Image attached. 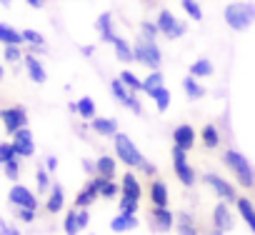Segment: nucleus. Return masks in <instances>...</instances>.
I'll use <instances>...</instances> for the list:
<instances>
[{
	"mask_svg": "<svg viewBox=\"0 0 255 235\" xmlns=\"http://www.w3.org/2000/svg\"><path fill=\"white\" fill-rule=\"evenodd\" d=\"M225 23L228 28L233 30H248L253 23H255V3H245V0H240V3H230L225 8Z\"/></svg>",
	"mask_w": 255,
	"mask_h": 235,
	"instance_id": "f257e3e1",
	"label": "nucleus"
},
{
	"mask_svg": "<svg viewBox=\"0 0 255 235\" xmlns=\"http://www.w3.org/2000/svg\"><path fill=\"white\" fill-rule=\"evenodd\" d=\"M225 165L233 170V175L240 180L243 188H253V185H255V173H253V168H250V163H248V158H245L243 153L228 150V153H225Z\"/></svg>",
	"mask_w": 255,
	"mask_h": 235,
	"instance_id": "f03ea898",
	"label": "nucleus"
},
{
	"mask_svg": "<svg viewBox=\"0 0 255 235\" xmlns=\"http://www.w3.org/2000/svg\"><path fill=\"white\" fill-rule=\"evenodd\" d=\"M120 188H123V190H120V210H130V213H135L138 205H140V193H143L140 180H138L133 173H125Z\"/></svg>",
	"mask_w": 255,
	"mask_h": 235,
	"instance_id": "7ed1b4c3",
	"label": "nucleus"
},
{
	"mask_svg": "<svg viewBox=\"0 0 255 235\" xmlns=\"http://www.w3.org/2000/svg\"><path fill=\"white\" fill-rule=\"evenodd\" d=\"M135 60L138 63H143V65H148L150 70H158L160 68V63H163V58H160V48L153 43V38H148V35H143L138 43H135Z\"/></svg>",
	"mask_w": 255,
	"mask_h": 235,
	"instance_id": "20e7f679",
	"label": "nucleus"
},
{
	"mask_svg": "<svg viewBox=\"0 0 255 235\" xmlns=\"http://www.w3.org/2000/svg\"><path fill=\"white\" fill-rule=\"evenodd\" d=\"M115 153H118V158L125 163V165H130V168H143V163H145V158L140 155V150L133 145V140L128 138V135H118L115 133Z\"/></svg>",
	"mask_w": 255,
	"mask_h": 235,
	"instance_id": "39448f33",
	"label": "nucleus"
},
{
	"mask_svg": "<svg viewBox=\"0 0 255 235\" xmlns=\"http://www.w3.org/2000/svg\"><path fill=\"white\" fill-rule=\"evenodd\" d=\"M110 90H113V95H115V98H118V100H120L125 108H130L135 115H143V105H140V103L135 100V95H133L135 90L128 88V85L123 83V78H115V80L110 83Z\"/></svg>",
	"mask_w": 255,
	"mask_h": 235,
	"instance_id": "423d86ee",
	"label": "nucleus"
},
{
	"mask_svg": "<svg viewBox=\"0 0 255 235\" xmlns=\"http://www.w3.org/2000/svg\"><path fill=\"white\" fill-rule=\"evenodd\" d=\"M185 148H180V145H175L173 148V168H175V175L180 178V183L183 185H193L195 183V170L188 165V160H185Z\"/></svg>",
	"mask_w": 255,
	"mask_h": 235,
	"instance_id": "0eeeda50",
	"label": "nucleus"
},
{
	"mask_svg": "<svg viewBox=\"0 0 255 235\" xmlns=\"http://www.w3.org/2000/svg\"><path fill=\"white\" fill-rule=\"evenodd\" d=\"M0 118H3V125H5V130L13 135V133H18L20 128H25V123H28V118H25V108H5V110H0Z\"/></svg>",
	"mask_w": 255,
	"mask_h": 235,
	"instance_id": "6e6552de",
	"label": "nucleus"
},
{
	"mask_svg": "<svg viewBox=\"0 0 255 235\" xmlns=\"http://www.w3.org/2000/svg\"><path fill=\"white\" fill-rule=\"evenodd\" d=\"M103 180H105L103 175H98L95 180H90V183H88V185L78 193V198H75V208H88V205H90L95 198H100V195H103V193H100Z\"/></svg>",
	"mask_w": 255,
	"mask_h": 235,
	"instance_id": "1a4fd4ad",
	"label": "nucleus"
},
{
	"mask_svg": "<svg viewBox=\"0 0 255 235\" xmlns=\"http://www.w3.org/2000/svg\"><path fill=\"white\" fill-rule=\"evenodd\" d=\"M13 145L18 150L20 158H30L35 153V143H33V133L28 128H20L18 133H13Z\"/></svg>",
	"mask_w": 255,
	"mask_h": 235,
	"instance_id": "9d476101",
	"label": "nucleus"
},
{
	"mask_svg": "<svg viewBox=\"0 0 255 235\" xmlns=\"http://www.w3.org/2000/svg\"><path fill=\"white\" fill-rule=\"evenodd\" d=\"M205 183H208V185H210V188L223 198V200H238V198H235V188H233L228 180H223V178H218V175L208 173V175H205Z\"/></svg>",
	"mask_w": 255,
	"mask_h": 235,
	"instance_id": "9b49d317",
	"label": "nucleus"
},
{
	"mask_svg": "<svg viewBox=\"0 0 255 235\" xmlns=\"http://www.w3.org/2000/svg\"><path fill=\"white\" fill-rule=\"evenodd\" d=\"M10 203L18 205V208H38L35 195H33L25 185H13V190H10Z\"/></svg>",
	"mask_w": 255,
	"mask_h": 235,
	"instance_id": "f8f14e48",
	"label": "nucleus"
},
{
	"mask_svg": "<svg viewBox=\"0 0 255 235\" xmlns=\"http://www.w3.org/2000/svg\"><path fill=\"white\" fill-rule=\"evenodd\" d=\"M85 225H88V213H85V208H75V210L68 213V218H65V223H63V230H65V233H80Z\"/></svg>",
	"mask_w": 255,
	"mask_h": 235,
	"instance_id": "ddd939ff",
	"label": "nucleus"
},
{
	"mask_svg": "<svg viewBox=\"0 0 255 235\" xmlns=\"http://www.w3.org/2000/svg\"><path fill=\"white\" fill-rule=\"evenodd\" d=\"M213 218H215V233H225V230L233 228V215H230V210H228L225 203H218L215 205Z\"/></svg>",
	"mask_w": 255,
	"mask_h": 235,
	"instance_id": "4468645a",
	"label": "nucleus"
},
{
	"mask_svg": "<svg viewBox=\"0 0 255 235\" xmlns=\"http://www.w3.org/2000/svg\"><path fill=\"white\" fill-rule=\"evenodd\" d=\"M173 140H175V145L190 150V148L195 145V130H193L190 125H178V128L173 130Z\"/></svg>",
	"mask_w": 255,
	"mask_h": 235,
	"instance_id": "2eb2a0df",
	"label": "nucleus"
},
{
	"mask_svg": "<svg viewBox=\"0 0 255 235\" xmlns=\"http://www.w3.org/2000/svg\"><path fill=\"white\" fill-rule=\"evenodd\" d=\"M173 213L168 210V205H155L153 208V225L158 228V230H170L173 228Z\"/></svg>",
	"mask_w": 255,
	"mask_h": 235,
	"instance_id": "dca6fc26",
	"label": "nucleus"
},
{
	"mask_svg": "<svg viewBox=\"0 0 255 235\" xmlns=\"http://www.w3.org/2000/svg\"><path fill=\"white\" fill-rule=\"evenodd\" d=\"M135 225H138V218H135V213H130V210H120V215L113 218V223H110V228H113L115 233L130 230V228H135Z\"/></svg>",
	"mask_w": 255,
	"mask_h": 235,
	"instance_id": "f3484780",
	"label": "nucleus"
},
{
	"mask_svg": "<svg viewBox=\"0 0 255 235\" xmlns=\"http://www.w3.org/2000/svg\"><path fill=\"white\" fill-rule=\"evenodd\" d=\"M25 68H28V75L35 83H45L48 80V73H45V68L40 65V60L35 55H25Z\"/></svg>",
	"mask_w": 255,
	"mask_h": 235,
	"instance_id": "a211bd4d",
	"label": "nucleus"
},
{
	"mask_svg": "<svg viewBox=\"0 0 255 235\" xmlns=\"http://www.w3.org/2000/svg\"><path fill=\"white\" fill-rule=\"evenodd\" d=\"M238 210H240V218L248 223V228L255 233V208L248 198H238Z\"/></svg>",
	"mask_w": 255,
	"mask_h": 235,
	"instance_id": "6ab92c4d",
	"label": "nucleus"
},
{
	"mask_svg": "<svg viewBox=\"0 0 255 235\" xmlns=\"http://www.w3.org/2000/svg\"><path fill=\"white\" fill-rule=\"evenodd\" d=\"M93 130L100 135H115L118 133V123L113 118H93Z\"/></svg>",
	"mask_w": 255,
	"mask_h": 235,
	"instance_id": "aec40b11",
	"label": "nucleus"
},
{
	"mask_svg": "<svg viewBox=\"0 0 255 235\" xmlns=\"http://www.w3.org/2000/svg\"><path fill=\"white\" fill-rule=\"evenodd\" d=\"M0 40H3L5 45H23L25 43V35L3 23V25H0Z\"/></svg>",
	"mask_w": 255,
	"mask_h": 235,
	"instance_id": "412c9836",
	"label": "nucleus"
},
{
	"mask_svg": "<svg viewBox=\"0 0 255 235\" xmlns=\"http://www.w3.org/2000/svg\"><path fill=\"white\" fill-rule=\"evenodd\" d=\"M150 200H153V205H168V185L163 180H153V185H150Z\"/></svg>",
	"mask_w": 255,
	"mask_h": 235,
	"instance_id": "4be33fe9",
	"label": "nucleus"
},
{
	"mask_svg": "<svg viewBox=\"0 0 255 235\" xmlns=\"http://www.w3.org/2000/svg\"><path fill=\"white\" fill-rule=\"evenodd\" d=\"M113 48H115V55L123 60V63H130V60H135V50L128 45L123 38H113Z\"/></svg>",
	"mask_w": 255,
	"mask_h": 235,
	"instance_id": "5701e85b",
	"label": "nucleus"
},
{
	"mask_svg": "<svg viewBox=\"0 0 255 235\" xmlns=\"http://www.w3.org/2000/svg\"><path fill=\"white\" fill-rule=\"evenodd\" d=\"M158 28H160V33H165V35L173 38V33H175V28H178V20L173 18L170 10H160V15H158Z\"/></svg>",
	"mask_w": 255,
	"mask_h": 235,
	"instance_id": "b1692460",
	"label": "nucleus"
},
{
	"mask_svg": "<svg viewBox=\"0 0 255 235\" xmlns=\"http://www.w3.org/2000/svg\"><path fill=\"white\" fill-rule=\"evenodd\" d=\"M95 170H98V175H103V178L113 180V178H115V160H113V158H108V155H100V158H98V163H95Z\"/></svg>",
	"mask_w": 255,
	"mask_h": 235,
	"instance_id": "393cba45",
	"label": "nucleus"
},
{
	"mask_svg": "<svg viewBox=\"0 0 255 235\" xmlns=\"http://www.w3.org/2000/svg\"><path fill=\"white\" fill-rule=\"evenodd\" d=\"M63 203H65V198H63V188L60 185H53L50 188V198H48V213H60V208H63Z\"/></svg>",
	"mask_w": 255,
	"mask_h": 235,
	"instance_id": "a878e982",
	"label": "nucleus"
},
{
	"mask_svg": "<svg viewBox=\"0 0 255 235\" xmlns=\"http://www.w3.org/2000/svg\"><path fill=\"white\" fill-rule=\"evenodd\" d=\"M190 75H195V78H208V75H213V63H210L208 58L195 60V63L190 65Z\"/></svg>",
	"mask_w": 255,
	"mask_h": 235,
	"instance_id": "bb28decb",
	"label": "nucleus"
},
{
	"mask_svg": "<svg viewBox=\"0 0 255 235\" xmlns=\"http://www.w3.org/2000/svg\"><path fill=\"white\" fill-rule=\"evenodd\" d=\"M150 98L155 100V105H158V110H160V113H165V110H168V105H170V90H168L165 85H160L158 90H153V93H150Z\"/></svg>",
	"mask_w": 255,
	"mask_h": 235,
	"instance_id": "cd10ccee",
	"label": "nucleus"
},
{
	"mask_svg": "<svg viewBox=\"0 0 255 235\" xmlns=\"http://www.w3.org/2000/svg\"><path fill=\"white\" fill-rule=\"evenodd\" d=\"M183 88H185L188 98H193V100H195V98H203V95H205V88H203V85H200V83L195 80V75L185 78V80H183Z\"/></svg>",
	"mask_w": 255,
	"mask_h": 235,
	"instance_id": "c85d7f7f",
	"label": "nucleus"
},
{
	"mask_svg": "<svg viewBox=\"0 0 255 235\" xmlns=\"http://www.w3.org/2000/svg\"><path fill=\"white\" fill-rule=\"evenodd\" d=\"M98 30H100V35H103V40H108V43H113V28H110V13H103L100 18H98Z\"/></svg>",
	"mask_w": 255,
	"mask_h": 235,
	"instance_id": "c756f323",
	"label": "nucleus"
},
{
	"mask_svg": "<svg viewBox=\"0 0 255 235\" xmlns=\"http://www.w3.org/2000/svg\"><path fill=\"white\" fill-rule=\"evenodd\" d=\"M203 143H205L208 148H218V143H220V133H218L215 125H205V128H203Z\"/></svg>",
	"mask_w": 255,
	"mask_h": 235,
	"instance_id": "7c9ffc66",
	"label": "nucleus"
},
{
	"mask_svg": "<svg viewBox=\"0 0 255 235\" xmlns=\"http://www.w3.org/2000/svg\"><path fill=\"white\" fill-rule=\"evenodd\" d=\"M160 85H163V75H160L158 70H153V73H150V75H148V78L143 80V90H145L148 95H150L153 90H158Z\"/></svg>",
	"mask_w": 255,
	"mask_h": 235,
	"instance_id": "2f4dec72",
	"label": "nucleus"
},
{
	"mask_svg": "<svg viewBox=\"0 0 255 235\" xmlns=\"http://www.w3.org/2000/svg\"><path fill=\"white\" fill-rule=\"evenodd\" d=\"M78 113H80V118H95V103L90 100V98H80L78 100Z\"/></svg>",
	"mask_w": 255,
	"mask_h": 235,
	"instance_id": "473e14b6",
	"label": "nucleus"
},
{
	"mask_svg": "<svg viewBox=\"0 0 255 235\" xmlns=\"http://www.w3.org/2000/svg\"><path fill=\"white\" fill-rule=\"evenodd\" d=\"M13 158H20L13 143H0V163H8Z\"/></svg>",
	"mask_w": 255,
	"mask_h": 235,
	"instance_id": "72a5a7b5",
	"label": "nucleus"
},
{
	"mask_svg": "<svg viewBox=\"0 0 255 235\" xmlns=\"http://www.w3.org/2000/svg\"><path fill=\"white\" fill-rule=\"evenodd\" d=\"M120 78H123V83L130 88V90H143V83H140V78H135L130 70H123L120 73Z\"/></svg>",
	"mask_w": 255,
	"mask_h": 235,
	"instance_id": "f704fd0d",
	"label": "nucleus"
},
{
	"mask_svg": "<svg viewBox=\"0 0 255 235\" xmlns=\"http://www.w3.org/2000/svg\"><path fill=\"white\" fill-rule=\"evenodd\" d=\"M3 165H5V178L18 180V175H20V160L13 158V160H8V163H3Z\"/></svg>",
	"mask_w": 255,
	"mask_h": 235,
	"instance_id": "c9c22d12",
	"label": "nucleus"
},
{
	"mask_svg": "<svg viewBox=\"0 0 255 235\" xmlns=\"http://www.w3.org/2000/svg\"><path fill=\"white\" fill-rule=\"evenodd\" d=\"M183 8H185V13H188L193 20H200V18H203V10H200V5L195 3V0H183Z\"/></svg>",
	"mask_w": 255,
	"mask_h": 235,
	"instance_id": "e433bc0d",
	"label": "nucleus"
},
{
	"mask_svg": "<svg viewBox=\"0 0 255 235\" xmlns=\"http://www.w3.org/2000/svg\"><path fill=\"white\" fill-rule=\"evenodd\" d=\"M120 190H123V188H118V185H115L113 180H108V178H105V180H103V185H100V193H103V198H115Z\"/></svg>",
	"mask_w": 255,
	"mask_h": 235,
	"instance_id": "4c0bfd02",
	"label": "nucleus"
},
{
	"mask_svg": "<svg viewBox=\"0 0 255 235\" xmlns=\"http://www.w3.org/2000/svg\"><path fill=\"white\" fill-rule=\"evenodd\" d=\"M178 230H180V233H195V225H193L190 215H185V213L178 215Z\"/></svg>",
	"mask_w": 255,
	"mask_h": 235,
	"instance_id": "58836bf2",
	"label": "nucleus"
},
{
	"mask_svg": "<svg viewBox=\"0 0 255 235\" xmlns=\"http://www.w3.org/2000/svg\"><path fill=\"white\" fill-rule=\"evenodd\" d=\"M35 183H38V190H40V193H48V190H50V175H48L45 170H38Z\"/></svg>",
	"mask_w": 255,
	"mask_h": 235,
	"instance_id": "ea45409f",
	"label": "nucleus"
},
{
	"mask_svg": "<svg viewBox=\"0 0 255 235\" xmlns=\"http://www.w3.org/2000/svg\"><path fill=\"white\" fill-rule=\"evenodd\" d=\"M23 35H25V43H30V45H45V40L38 30H23Z\"/></svg>",
	"mask_w": 255,
	"mask_h": 235,
	"instance_id": "a19ab883",
	"label": "nucleus"
},
{
	"mask_svg": "<svg viewBox=\"0 0 255 235\" xmlns=\"http://www.w3.org/2000/svg\"><path fill=\"white\" fill-rule=\"evenodd\" d=\"M5 60L8 63L20 60V45H5Z\"/></svg>",
	"mask_w": 255,
	"mask_h": 235,
	"instance_id": "79ce46f5",
	"label": "nucleus"
},
{
	"mask_svg": "<svg viewBox=\"0 0 255 235\" xmlns=\"http://www.w3.org/2000/svg\"><path fill=\"white\" fill-rule=\"evenodd\" d=\"M20 220L23 223H33L35 220V208H20Z\"/></svg>",
	"mask_w": 255,
	"mask_h": 235,
	"instance_id": "37998d69",
	"label": "nucleus"
},
{
	"mask_svg": "<svg viewBox=\"0 0 255 235\" xmlns=\"http://www.w3.org/2000/svg\"><path fill=\"white\" fill-rule=\"evenodd\" d=\"M140 28H143V33L148 35V38H153L155 33H160V28H158V23L153 25V23H140Z\"/></svg>",
	"mask_w": 255,
	"mask_h": 235,
	"instance_id": "c03bdc74",
	"label": "nucleus"
},
{
	"mask_svg": "<svg viewBox=\"0 0 255 235\" xmlns=\"http://www.w3.org/2000/svg\"><path fill=\"white\" fill-rule=\"evenodd\" d=\"M143 173H145V175H155V165H150V163H143Z\"/></svg>",
	"mask_w": 255,
	"mask_h": 235,
	"instance_id": "a18cd8bd",
	"label": "nucleus"
},
{
	"mask_svg": "<svg viewBox=\"0 0 255 235\" xmlns=\"http://www.w3.org/2000/svg\"><path fill=\"white\" fill-rule=\"evenodd\" d=\"M45 165H48V170H55V168H58V160H55V158H48Z\"/></svg>",
	"mask_w": 255,
	"mask_h": 235,
	"instance_id": "49530a36",
	"label": "nucleus"
},
{
	"mask_svg": "<svg viewBox=\"0 0 255 235\" xmlns=\"http://www.w3.org/2000/svg\"><path fill=\"white\" fill-rule=\"evenodd\" d=\"M28 3H30L33 8H43V0H28Z\"/></svg>",
	"mask_w": 255,
	"mask_h": 235,
	"instance_id": "de8ad7c7",
	"label": "nucleus"
},
{
	"mask_svg": "<svg viewBox=\"0 0 255 235\" xmlns=\"http://www.w3.org/2000/svg\"><path fill=\"white\" fill-rule=\"evenodd\" d=\"M0 3H3V5H5V8H8V5H10V0H0Z\"/></svg>",
	"mask_w": 255,
	"mask_h": 235,
	"instance_id": "09e8293b",
	"label": "nucleus"
}]
</instances>
